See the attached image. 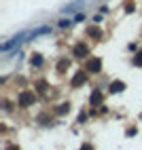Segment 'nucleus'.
I'll return each instance as SVG.
<instances>
[{"mask_svg":"<svg viewBox=\"0 0 142 150\" xmlns=\"http://www.w3.org/2000/svg\"><path fill=\"white\" fill-rule=\"evenodd\" d=\"M24 38H26V32L17 34V36L13 38V40H6V42H2V47H0V49H2V51L6 53V51H11L13 47H19V45H21V42H24Z\"/></svg>","mask_w":142,"mask_h":150,"instance_id":"nucleus-1","label":"nucleus"},{"mask_svg":"<svg viewBox=\"0 0 142 150\" xmlns=\"http://www.w3.org/2000/svg\"><path fill=\"white\" fill-rule=\"evenodd\" d=\"M81 6H83V0H74L72 4H68V6H64V8H62V13H64V15H72V13H76V11H78Z\"/></svg>","mask_w":142,"mask_h":150,"instance_id":"nucleus-2","label":"nucleus"},{"mask_svg":"<svg viewBox=\"0 0 142 150\" xmlns=\"http://www.w3.org/2000/svg\"><path fill=\"white\" fill-rule=\"evenodd\" d=\"M43 34H51V28L49 25H43V28H36V30H32L28 36L30 38H36V36H43Z\"/></svg>","mask_w":142,"mask_h":150,"instance_id":"nucleus-3","label":"nucleus"},{"mask_svg":"<svg viewBox=\"0 0 142 150\" xmlns=\"http://www.w3.org/2000/svg\"><path fill=\"white\" fill-rule=\"evenodd\" d=\"M87 53H89V49H87L85 45H76V47H74V55H76V57H85Z\"/></svg>","mask_w":142,"mask_h":150,"instance_id":"nucleus-4","label":"nucleus"},{"mask_svg":"<svg viewBox=\"0 0 142 150\" xmlns=\"http://www.w3.org/2000/svg\"><path fill=\"white\" fill-rule=\"evenodd\" d=\"M100 64H102L100 59H91V62L87 64V68L91 70V72H98V70H100Z\"/></svg>","mask_w":142,"mask_h":150,"instance_id":"nucleus-5","label":"nucleus"},{"mask_svg":"<svg viewBox=\"0 0 142 150\" xmlns=\"http://www.w3.org/2000/svg\"><path fill=\"white\" fill-rule=\"evenodd\" d=\"M123 89H125V83H113V85H110V91H113V93L123 91Z\"/></svg>","mask_w":142,"mask_h":150,"instance_id":"nucleus-6","label":"nucleus"},{"mask_svg":"<svg viewBox=\"0 0 142 150\" xmlns=\"http://www.w3.org/2000/svg\"><path fill=\"white\" fill-rule=\"evenodd\" d=\"M87 34H89V36H93V38H102V32H100L98 28H89V30H87Z\"/></svg>","mask_w":142,"mask_h":150,"instance_id":"nucleus-7","label":"nucleus"},{"mask_svg":"<svg viewBox=\"0 0 142 150\" xmlns=\"http://www.w3.org/2000/svg\"><path fill=\"white\" fill-rule=\"evenodd\" d=\"M83 81H85V72H81V74H76V76H74V81H72V85L76 87V85H81Z\"/></svg>","mask_w":142,"mask_h":150,"instance_id":"nucleus-8","label":"nucleus"},{"mask_svg":"<svg viewBox=\"0 0 142 150\" xmlns=\"http://www.w3.org/2000/svg\"><path fill=\"white\" fill-rule=\"evenodd\" d=\"M72 23H74L72 19H59V28H70Z\"/></svg>","mask_w":142,"mask_h":150,"instance_id":"nucleus-9","label":"nucleus"},{"mask_svg":"<svg viewBox=\"0 0 142 150\" xmlns=\"http://www.w3.org/2000/svg\"><path fill=\"white\" fill-rule=\"evenodd\" d=\"M32 99H34V97L30 95V93H24V95H21V104H30Z\"/></svg>","mask_w":142,"mask_h":150,"instance_id":"nucleus-10","label":"nucleus"},{"mask_svg":"<svg viewBox=\"0 0 142 150\" xmlns=\"http://www.w3.org/2000/svg\"><path fill=\"white\" fill-rule=\"evenodd\" d=\"M85 19H87V17H85L83 13H76V15H74V23H81V21H85Z\"/></svg>","mask_w":142,"mask_h":150,"instance_id":"nucleus-11","label":"nucleus"},{"mask_svg":"<svg viewBox=\"0 0 142 150\" xmlns=\"http://www.w3.org/2000/svg\"><path fill=\"white\" fill-rule=\"evenodd\" d=\"M40 64H43V59H40V57H32V66H40Z\"/></svg>","mask_w":142,"mask_h":150,"instance_id":"nucleus-12","label":"nucleus"},{"mask_svg":"<svg viewBox=\"0 0 142 150\" xmlns=\"http://www.w3.org/2000/svg\"><path fill=\"white\" fill-rule=\"evenodd\" d=\"M134 64H136V66H142V53H140V55L134 59Z\"/></svg>","mask_w":142,"mask_h":150,"instance_id":"nucleus-13","label":"nucleus"},{"mask_svg":"<svg viewBox=\"0 0 142 150\" xmlns=\"http://www.w3.org/2000/svg\"><path fill=\"white\" fill-rule=\"evenodd\" d=\"M98 99H100V93H98V91H96V93H93V95H91V102H98Z\"/></svg>","mask_w":142,"mask_h":150,"instance_id":"nucleus-14","label":"nucleus"}]
</instances>
